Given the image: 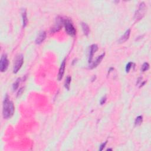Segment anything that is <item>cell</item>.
<instances>
[{"label": "cell", "mask_w": 151, "mask_h": 151, "mask_svg": "<svg viewBox=\"0 0 151 151\" xmlns=\"http://www.w3.org/2000/svg\"><path fill=\"white\" fill-rule=\"evenodd\" d=\"M146 12V5L143 2H141L139 4L138 8L136 11L135 14H134V20L136 21H139L145 15Z\"/></svg>", "instance_id": "obj_3"}, {"label": "cell", "mask_w": 151, "mask_h": 151, "mask_svg": "<svg viewBox=\"0 0 151 151\" xmlns=\"http://www.w3.org/2000/svg\"><path fill=\"white\" fill-rule=\"evenodd\" d=\"M130 34H131V30L128 29L124 33V34L119 39V43H123L125 41H126L127 40L129 39Z\"/></svg>", "instance_id": "obj_11"}, {"label": "cell", "mask_w": 151, "mask_h": 151, "mask_svg": "<svg viewBox=\"0 0 151 151\" xmlns=\"http://www.w3.org/2000/svg\"><path fill=\"white\" fill-rule=\"evenodd\" d=\"M143 122V116H139L137 117L135 120H134V125L135 126H139L142 124V123Z\"/></svg>", "instance_id": "obj_15"}, {"label": "cell", "mask_w": 151, "mask_h": 151, "mask_svg": "<svg viewBox=\"0 0 151 151\" xmlns=\"http://www.w3.org/2000/svg\"><path fill=\"white\" fill-rule=\"evenodd\" d=\"M72 81V77H71L70 76L67 77L66 79V81L64 83V87L67 90H69L70 89V83Z\"/></svg>", "instance_id": "obj_14"}, {"label": "cell", "mask_w": 151, "mask_h": 151, "mask_svg": "<svg viewBox=\"0 0 151 151\" xmlns=\"http://www.w3.org/2000/svg\"><path fill=\"white\" fill-rule=\"evenodd\" d=\"M24 87H21V89H19V90L18 91V93H17V96L18 97V96H20L21 94L23 93V92L24 91Z\"/></svg>", "instance_id": "obj_21"}, {"label": "cell", "mask_w": 151, "mask_h": 151, "mask_svg": "<svg viewBox=\"0 0 151 151\" xmlns=\"http://www.w3.org/2000/svg\"><path fill=\"white\" fill-rule=\"evenodd\" d=\"M132 65H133V63L132 62H129L127 64V65L126 66V73H129L130 70H131V68L132 67Z\"/></svg>", "instance_id": "obj_18"}, {"label": "cell", "mask_w": 151, "mask_h": 151, "mask_svg": "<svg viewBox=\"0 0 151 151\" xmlns=\"http://www.w3.org/2000/svg\"><path fill=\"white\" fill-rule=\"evenodd\" d=\"M15 112V107L13 101L9 100L8 94L5 97L3 101V107H2V115L6 119H8L13 116Z\"/></svg>", "instance_id": "obj_1"}, {"label": "cell", "mask_w": 151, "mask_h": 151, "mask_svg": "<svg viewBox=\"0 0 151 151\" xmlns=\"http://www.w3.org/2000/svg\"><path fill=\"white\" fill-rule=\"evenodd\" d=\"M107 141H106L105 142L101 143V145H100V148H99V150H100V151L103 150L104 149V148H105V147L106 146V144H107Z\"/></svg>", "instance_id": "obj_20"}, {"label": "cell", "mask_w": 151, "mask_h": 151, "mask_svg": "<svg viewBox=\"0 0 151 151\" xmlns=\"http://www.w3.org/2000/svg\"><path fill=\"white\" fill-rule=\"evenodd\" d=\"M21 82V79L20 78H18V79L16 80V81L14 83V84L13 85V91H15L17 90L19 87V84Z\"/></svg>", "instance_id": "obj_16"}, {"label": "cell", "mask_w": 151, "mask_h": 151, "mask_svg": "<svg viewBox=\"0 0 151 151\" xmlns=\"http://www.w3.org/2000/svg\"><path fill=\"white\" fill-rule=\"evenodd\" d=\"M47 36V33L44 31H42L40 32L39 33V34L38 35V36L37 37L36 39H35V43L37 44H41L42 42H43L45 39H46Z\"/></svg>", "instance_id": "obj_7"}, {"label": "cell", "mask_w": 151, "mask_h": 151, "mask_svg": "<svg viewBox=\"0 0 151 151\" xmlns=\"http://www.w3.org/2000/svg\"><path fill=\"white\" fill-rule=\"evenodd\" d=\"M82 30L83 31L84 34L86 36H88L89 33H90V28L88 25L86 23H82Z\"/></svg>", "instance_id": "obj_13"}, {"label": "cell", "mask_w": 151, "mask_h": 151, "mask_svg": "<svg viewBox=\"0 0 151 151\" xmlns=\"http://www.w3.org/2000/svg\"><path fill=\"white\" fill-rule=\"evenodd\" d=\"M24 63V57L23 55H19L16 58L15 63L14 64V68H13V73H17L20 68L22 67Z\"/></svg>", "instance_id": "obj_4"}, {"label": "cell", "mask_w": 151, "mask_h": 151, "mask_svg": "<svg viewBox=\"0 0 151 151\" xmlns=\"http://www.w3.org/2000/svg\"><path fill=\"white\" fill-rule=\"evenodd\" d=\"M106 100H107V98H106V96H103V98L101 99V100H100V105H104V104L106 103Z\"/></svg>", "instance_id": "obj_19"}, {"label": "cell", "mask_w": 151, "mask_h": 151, "mask_svg": "<svg viewBox=\"0 0 151 151\" xmlns=\"http://www.w3.org/2000/svg\"><path fill=\"white\" fill-rule=\"evenodd\" d=\"M105 53H104L103 54H101V55L98 56V58L96 59V60L94 61L90 66L89 68H90V69H93V68H96V67H98V66L99 64H100L101 61H102L103 57H105Z\"/></svg>", "instance_id": "obj_9"}, {"label": "cell", "mask_w": 151, "mask_h": 151, "mask_svg": "<svg viewBox=\"0 0 151 151\" xmlns=\"http://www.w3.org/2000/svg\"><path fill=\"white\" fill-rule=\"evenodd\" d=\"M95 79H96V76H93V79H92V82H93L94 80H95Z\"/></svg>", "instance_id": "obj_22"}, {"label": "cell", "mask_w": 151, "mask_h": 151, "mask_svg": "<svg viewBox=\"0 0 151 151\" xmlns=\"http://www.w3.org/2000/svg\"><path fill=\"white\" fill-rule=\"evenodd\" d=\"M64 25L65 27L66 33L71 36H74L76 34V30L73 25L72 21L68 19H66L64 22Z\"/></svg>", "instance_id": "obj_2"}, {"label": "cell", "mask_w": 151, "mask_h": 151, "mask_svg": "<svg viewBox=\"0 0 151 151\" xmlns=\"http://www.w3.org/2000/svg\"><path fill=\"white\" fill-rule=\"evenodd\" d=\"M107 150H112V149H110V148H109L107 149Z\"/></svg>", "instance_id": "obj_23"}, {"label": "cell", "mask_w": 151, "mask_h": 151, "mask_svg": "<svg viewBox=\"0 0 151 151\" xmlns=\"http://www.w3.org/2000/svg\"><path fill=\"white\" fill-rule=\"evenodd\" d=\"M21 14H22V18H23V25L24 27H25L26 26H27V23H28L27 10H26L25 9H23Z\"/></svg>", "instance_id": "obj_12"}, {"label": "cell", "mask_w": 151, "mask_h": 151, "mask_svg": "<svg viewBox=\"0 0 151 151\" xmlns=\"http://www.w3.org/2000/svg\"><path fill=\"white\" fill-rule=\"evenodd\" d=\"M149 64L148 63H144L142 66L141 71L143 72H146V71L149 70Z\"/></svg>", "instance_id": "obj_17"}, {"label": "cell", "mask_w": 151, "mask_h": 151, "mask_svg": "<svg viewBox=\"0 0 151 151\" xmlns=\"http://www.w3.org/2000/svg\"><path fill=\"white\" fill-rule=\"evenodd\" d=\"M64 20L61 17H58L56 19V21L55 24L53 28L51 29V33H56L59 30H61L62 28L63 25H64Z\"/></svg>", "instance_id": "obj_6"}, {"label": "cell", "mask_w": 151, "mask_h": 151, "mask_svg": "<svg viewBox=\"0 0 151 151\" xmlns=\"http://www.w3.org/2000/svg\"><path fill=\"white\" fill-rule=\"evenodd\" d=\"M98 46L96 44H92L91 46L90 47V52H89V63H91L92 59H93V57L94 53L98 51Z\"/></svg>", "instance_id": "obj_8"}, {"label": "cell", "mask_w": 151, "mask_h": 151, "mask_svg": "<svg viewBox=\"0 0 151 151\" xmlns=\"http://www.w3.org/2000/svg\"><path fill=\"white\" fill-rule=\"evenodd\" d=\"M9 61L7 58V54H2L0 60V71L1 72H4L7 70L8 67Z\"/></svg>", "instance_id": "obj_5"}, {"label": "cell", "mask_w": 151, "mask_h": 151, "mask_svg": "<svg viewBox=\"0 0 151 151\" xmlns=\"http://www.w3.org/2000/svg\"><path fill=\"white\" fill-rule=\"evenodd\" d=\"M65 68H66V59H64V60L62 61V63L61 64L60 69H59L58 74V80L59 81H60V80L62 79L64 73Z\"/></svg>", "instance_id": "obj_10"}]
</instances>
